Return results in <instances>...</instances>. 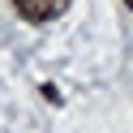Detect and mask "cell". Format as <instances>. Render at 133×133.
<instances>
[{"instance_id": "1", "label": "cell", "mask_w": 133, "mask_h": 133, "mask_svg": "<svg viewBox=\"0 0 133 133\" xmlns=\"http://www.w3.org/2000/svg\"><path fill=\"white\" fill-rule=\"evenodd\" d=\"M9 4L17 9L22 22H35V26H39V22H56L73 0H9Z\"/></svg>"}, {"instance_id": "2", "label": "cell", "mask_w": 133, "mask_h": 133, "mask_svg": "<svg viewBox=\"0 0 133 133\" xmlns=\"http://www.w3.org/2000/svg\"><path fill=\"white\" fill-rule=\"evenodd\" d=\"M124 4H129V9H133V0H124Z\"/></svg>"}]
</instances>
